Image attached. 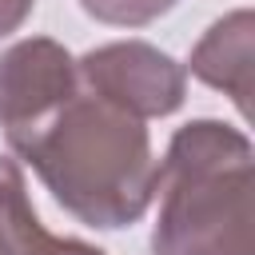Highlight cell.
Returning <instances> with one entry per match:
<instances>
[{"mask_svg": "<svg viewBox=\"0 0 255 255\" xmlns=\"http://www.w3.org/2000/svg\"><path fill=\"white\" fill-rule=\"evenodd\" d=\"M151 255H255L251 139L223 120L183 124L159 159Z\"/></svg>", "mask_w": 255, "mask_h": 255, "instance_id": "obj_2", "label": "cell"}, {"mask_svg": "<svg viewBox=\"0 0 255 255\" xmlns=\"http://www.w3.org/2000/svg\"><path fill=\"white\" fill-rule=\"evenodd\" d=\"M0 211L12 223L24 255H104L100 247L52 235L40 223V215H36V207L28 199V187H24V171H20V163L12 155H0Z\"/></svg>", "mask_w": 255, "mask_h": 255, "instance_id": "obj_6", "label": "cell"}, {"mask_svg": "<svg viewBox=\"0 0 255 255\" xmlns=\"http://www.w3.org/2000/svg\"><path fill=\"white\" fill-rule=\"evenodd\" d=\"M80 84L76 60L64 44L48 36H32L12 44L0 56V128L4 135L16 128H28L48 108H56L64 96H72Z\"/></svg>", "mask_w": 255, "mask_h": 255, "instance_id": "obj_4", "label": "cell"}, {"mask_svg": "<svg viewBox=\"0 0 255 255\" xmlns=\"http://www.w3.org/2000/svg\"><path fill=\"white\" fill-rule=\"evenodd\" d=\"M0 255H24V251H20V239H16V231H12V223L4 219V211H0Z\"/></svg>", "mask_w": 255, "mask_h": 255, "instance_id": "obj_9", "label": "cell"}, {"mask_svg": "<svg viewBox=\"0 0 255 255\" xmlns=\"http://www.w3.org/2000/svg\"><path fill=\"white\" fill-rule=\"evenodd\" d=\"M4 139L44 179L52 199L88 227H128L155 199L159 159L151 155L143 120L84 84Z\"/></svg>", "mask_w": 255, "mask_h": 255, "instance_id": "obj_1", "label": "cell"}, {"mask_svg": "<svg viewBox=\"0 0 255 255\" xmlns=\"http://www.w3.org/2000/svg\"><path fill=\"white\" fill-rule=\"evenodd\" d=\"M76 76L88 92L135 120L171 116L187 92V72L167 52L143 40H116L84 52L76 60Z\"/></svg>", "mask_w": 255, "mask_h": 255, "instance_id": "obj_3", "label": "cell"}, {"mask_svg": "<svg viewBox=\"0 0 255 255\" xmlns=\"http://www.w3.org/2000/svg\"><path fill=\"white\" fill-rule=\"evenodd\" d=\"M187 68L203 84L231 96L239 116H247L251 112V72H255V16L247 8H239L223 20H215L203 32V40L191 48Z\"/></svg>", "mask_w": 255, "mask_h": 255, "instance_id": "obj_5", "label": "cell"}, {"mask_svg": "<svg viewBox=\"0 0 255 255\" xmlns=\"http://www.w3.org/2000/svg\"><path fill=\"white\" fill-rule=\"evenodd\" d=\"M175 0H80V8L100 20V24H120V28H139L151 24L155 16L171 12Z\"/></svg>", "mask_w": 255, "mask_h": 255, "instance_id": "obj_7", "label": "cell"}, {"mask_svg": "<svg viewBox=\"0 0 255 255\" xmlns=\"http://www.w3.org/2000/svg\"><path fill=\"white\" fill-rule=\"evenodd\" d=\"M32 4H36V0H0V36L16 32V28L28 20Z\"/></svg>", "mask_w": 255, "mask_h": 255, "instance_id": "obj_8", "label": "cell"}]
</instances>
